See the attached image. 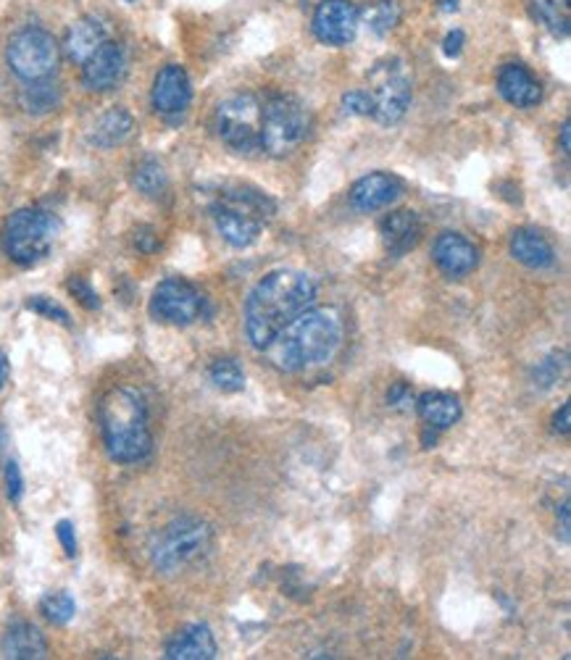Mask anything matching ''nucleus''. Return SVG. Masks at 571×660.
Returning <instances> with one entry per match:
<instances>
[{"label": "nucleus", "mask_w": 571, "mask_h": 660, "mask_svg": "<svg viewBox=\"0 0 571 660\" xmlns=\"http://www.w3.org/2000/svg\"><path fill=\"white\" fill-rule=\"evenodd\" d=\"M463 40H467V38H463V32H461V30H453V32H450L448 38H446V42H442V53H446L448 59H456V55L461 53Z\"/></svg>", "instance_id": "obj_38"}, {"label": "nucleus", "mask_w": 571, "mask_h": 660, "mask_svg": "<svg viewBox=\"0 0 571 660\" xmlns=\"http://www.w3.org/2000/svg\"><path fill=\"white\" fill-rule=\"evenodd\" d=\"M561 151L563 156H571V124L563 122L561 126Z\"/></svg>", "instance_id": "obj_41"}, {"label": "nucleus", "mask_w": 571, "mask_h": 660, "mask_svg": "<svg viewBox=\"0 0 571 660\" xmlns=\"http://www.w3.org/2000/svg\"><path fill=\"white\" fill-rule=\"evenodd\" d=\"M0 650L11 660H42L48 658V642L42 631L30 621H17L6 629Z\"/></svg>", "instance_id": "obj_22"}, {"label": "nucleus", "mask_w": 571, "mask_h": 660, "mask_svg": "<svg viewBox=\"0 0 571 660\" xmlns=\"http://www.w3.org/2000/svg\"><path fill=\"white\" fill-rule=\"evenodd\" d=\"M55 535H59V543L63 547L69 558L77 556V535H74V524L72 522H59L55 526Z\"/></svg>", "instance_id": "obj_36"}, {"label": "nucleus", "mask_w": 571, "mask_h": 660, "mask_svg": "<svg viewBox=\"0 0 571 660\" xmlns=\"http://www.w3.org/2000/svg\"><path fill=\"white\" fill-rule=\"evenodd\" d=\"M61 103V93L53 82L40 80V82H27V87L21 90V105H24L30 114H48V111H55Z\"/></svg>", "instance_id": "obj_27"}, {"label": "nucleus", "mask_w": 571, "mask_h": 660, "mask_svg": "<svg viewBox=\"0 0 571 660\" xmlns=\"http://www.w3.org/2000/svg\"><path fill=\"white\" fill-rule=\"evenodd\" d=\"M379 231H383L387 252L400 258L419 245L421 219L416 216V210H392V214H387L383 224H379Z\"/></svg>", "instance_id": "obj_19"}, {"label": "nucleus", "mask_w": 571, "mask_h": 660, "mask_svg": "<svg viewBox=\"0 0 571 660\" xmlns=\"http://www.w3.org/2000/svg\"><path fill=\"white\" fill-rule=\"evenodd\" d=\"M316 303V285L308 274L277 269L266 274L245 300V334L256 350H266L282 329Z\"/></svg>", "instance_id": "obj_1"}, {"label": "nucleus", "mask_w": 571, "mask_h": 660, "mask_svg": "<svg viewBox=\"0 0 571 660\" xmlns=\"http://www.w3.org/2000/svg\"><path fill=\"white\" fill-rule=\"evenodd\" d=\"M559 522H561V539H563V543H569V537H571V522H569V503H563V505H561V511H559Z\"/></svg>", "instance_id": "obj_40"}, {"label": "nucleus", "mask_w": 571, "mask_h": 660, "mask_svg": "<svg viewBox=\"0 0 571 660\" xmlns=\"http://www.w3.org/2000/svg\"><path fill=\"white\" fill-rule=\"evenodd\" d=\"M437 9H440L442 13H453L458 11V0H435Z\"/></svg>", "instance_id": "obj_43"}, {"label": "nucleus", "mask_w": 571, "mask_h": 660, "mask_svg": "<svg viewBox=\"0 0 571 660\" xmlns=\"http://www.w3.org/2000/svg\"><path fill=\"white\" fill-rule=\"evenodd\" d=\"M208 379L216 390L222 392H239L245 388V374L237 361L232 358H218L208 367Z\"/></svg>", "instance_id": "obj_29"}, {"label": "nucleus", "mask_w": 571, "mask_h": 660, "mask_svg": "<svg viewBox=\"0 0 571 660\" xmlns=\"http://www.w3.org/2000/svg\"><path fill=\"white\" fill-rule=\"evenodd\" d=\"M27 308L38 316H45V319L59 321L63 327H72V316H69L67 308L55 303L53 298H45V295H34V298H30V303H27Z\"/></svg>", "instance_id": "obj_32"}, {"label": "nucleus", "mask_w": 571, "mask_h": 660, "mask_svg": "<svg viewBox=\"0 0 571 660\" xmlns=\"http://www.w3.org/2000/svg\"><path fill=\"white\" fill-rule=\"evenodd\" d=\"M461 400L448 392H427L419 398V416L427 421L429 430H450L461 419Z\"/></svg>", "instance_id": "obj_24"}, {"label": "nucleus", "mask_w": 571, "mask_h": 660, "mask_svg": "<svg viewBox=\"0 0 571 660\" xmlns=\"http://www.w3.org/2000/svg\"><path fill=\"white\" fill-rule=\"evenodd\" d=\"M343 111L348 116H369L371 105L366 90H350V93L343 95Z\"/></svg>", "instance_id": "obj_34"}, {"label": "nucleus", "mask_w": 571, "mask_h": 660, "mask_svg": "<svg viewBox=\"0 0 571 660\" xmlns=\"http://www.w3.org/2000/svg\"><path fill=\"white\" fill-rule=\"evenodd\" d=\"M314 34L324 45L343 48L356 40L361 13L350 0H322L314 11Z\"/></svg>", "instance_id": "obj_12"}, {"label": "nucleus", "mask_w": 571, "mask_h": 660, "mask_svg": "<svg viewBox=\"0 0 571 660\" xmlns=\"http://www.w3.org/2000/svg\"><path fill=\"white\" fill-rule=\"evenodd\" d=\"M312 130V114L298 97L274 95L261 111V151L285 158L298 151Z\"/></svg>", "instance_id": "obj_7"}, {"label": "nucleus", "mask_w": 571, "mask_h": 660, "mask_svg": "<svg viewBox=\"0 0 571 660\" xmlns=\"http://www.w3.org/2000/svg\"><path fill=\"white\" fill-rule=\"evenodd\" d=\"M105 42H109V34H105V27L101 21L93 17H84L69 27L67 38H63V53H67L69 61L82 66L90 55L101 51Z\"/></svg>", "instance_id": "obj_20"}, {"label": "nucleus", "mask_w": 571, "mask_h": 660, "mask_svg": "<svg viewBox=\"0 0 571 660\" xmlns=\"http://www.w3.org/2000/svg\"><path fill=\"white\" fill-rule=\"evenodd\" d=\"M9 374H11V367H9V355L0 350V390H3V384L9 382Z\"/></svg>", "instance_id": "obj_42"}, {"label": "nucleus", "mask_w": 571, "mask_h": 660, "mask_svg": "<svg viewBox=\"0 0 571 660\" xmlns=\"http://www.w3.org/2000/svg\"><path fill=\"white\" fill-rule=\"evenodd\" d=\"M369 87H366V95H369V116L375 118L377 124H398L400 118L408 114L411 109V76H408L406 63L400 59H385L377 61L371 66L369 76H366Z\"/></svg>", "instance_id": "obj_8"}, {"label": "nucleus", "mask_w": 571, "mask_h": 660, "mask_svg": "<svg viewBox=\"0 0 571 660\" xmlns=\"http://www.w3.org/2000/svg\"><path fill=\"white\" fill-rule=\"evenodd\" d=\"M358 13H361L366 27H369V30L375 32L377 38H385V34H390L400 21L398 0H375V3H369L364 11H358Z\"/></svg>", "instance_id": "obj_26"}, {"label": "nucleus", "mask_w": 571, "mask_h": 660, "mask_svg": "<svg viewBox=\"0 0 571 660\" xmlns=\"http://www.w3.org/2000/svg\"><path fill=\"white\" fill-rule=\"evenodd\" d=\"M261 111L253 93H235L216 105L214 130L224 145L237 153L261 151Z\"/></svg>", "instance_id": "obj_9"}, {"label": "nucleus", "mask_w": 571, "mask_h": 660, "mask_svg": "<svg viewBox=\"0 0 571 660\" xmlns=\"http://www.w3.org/2000/svg\"><path fill=\"white\" fill-rule=\"evenodd\" d=\"M343 321L333 308H308L274 337L269 348L274 367L282 371H306L322 367L337 353Z\"/></svg>", "instance_id": "obj_2"}, {"label": "nucleus", "mask_w": 571, "mask_h": 660, "mask_svg": "<svg viewBox=\"0 0 571 660\" xmlns=\"http://www.w3.org/2000/svg\"><path fill=\"white\" fill-rule=\"evenodd\" d=\"M126 74V55L119 42H105L101 51L82 63V82L93 93H109L122 84Z\"/></svg>", "instance_id": "obj_14"}, {"label": "nucleus", "mask_w": 571, "mask_h": 660, "mask_svg": "<svg viewBox=\"0 0 571 660\" xmlns=\"http://www.w3.org/2000/svg\"><path fill=\"white\" fill-rule=\"evenodd\" d=\"M135 132V116L126 109H109L101 118L93 124V132H90V143L98 147H116L126 143Z\"/></svg>", "instance_id": "obj_23"}, {"label": "nucleus", "mask_w": 571, "mask_h": 660, "mask_svg": "<svg viewBox=\"0 0 571 660\" xmlns=\"http://www.w3.org/2000/svg\"><path fill=\"white\" fill-rule=\"evenodd\" d=\"M3 451H6V430L0 426V458H3Z\"/></svg>", "instance_id": "obj_44"}, {"label": "nucleus", "mask_w": 571, "mask_h": 660, "mask_svg": "<svg viewBox=\"0 0 571 660\" xmlns=\"http://www.w3.org/2000/svg\"><path fill=\"white\" fill-rule=\"evenodd\" d=\"M211 547H214V529L203 518L182 516L166 524L153 539L151 560L156 571L172 577V574L187 571L190 566L201 564Z\"/></svg>", "instance_id": "obj_5"}, {"label": "nucleus", "mask_w": 571, "mask_h": 660, "mask_svg": "<svg viewBox=\"0 0 571 660\" xmlns=\"http://www.w3.org/2000/svg\"><path fill=\"white\" fill-rule=\"evenodd\" d=\"M132 185H135L137 193H143L145 198H164L169 189V177L164 166L159 164L156 158H143L132 172Z\"/></svg>", "instance_id": "obj_25"}, {"label": "nucleus", "mask_w": 571, "mask_h": 660, "mask_svg": "<svg viewBox=\"0 0 571 660\" xmlns=\"http://www.w3.org/2000/svg\"><path fill=\"white\" fill-rule=\"evenodd\" d=\"M67 287L84 308H90V311H98V308H101V298H98V292L88 285V279L74 277V279H69Z\"/></svg>", "instance_id": "obj_33"}, {"label": "nucleus", "mask_w": 571, "mask_h": 660, "mask_svg": "<svg viewBox=\"0 0 571 660\" xmlns=\"http://www.w3.org/2000/svg\"><path fill=\"white\" fill-rule=\"evenodd\" d=\"M59 59H61L59 42H55L51 32L42 30V27H27V30H19L9 40V48H6L9 69L19 76L21 82L51 80L55 66H59Z\"/></svg>", "instance_id": "obj_10"}, {"label": "nucleus", "mask_w": 571, "mask_h": 660, "mask_svg": "<svg viewBox=\"0 0 571 660\" xmlns=\"http://www.w3.org/2000/svg\"><path fill=\"white\" fill-rule=\"evenodd\" d=\"M151 101L153 109L166 118L182 116L190 109V101H193V82H190L187 72L180 63H166L156 74L151 90Z\"/></svg>", "instance_id": "obj_13"}, {"label": "nucleus", "mask_w": 571, "mask_h": 660, "mask_svg": "<svg viewBox=\"0 0 571 660\" xmlns=\"http://www.w3.org/2000/svg\"><path fill=\"white\" fill-rule=\"evenodd\" d=\"M3 479H6V493H9V501L11 503H19L21 495H24V479H21V472H19V463L17 461L6 463Z\"/></svg>", "instance_id": "obj_35"}, {"label": "nucleus", "mask_w": 571, "mask_h": 660, "mask_svg": "<svg viewBox=\"0 0 571 660\" xmlns=\"http://www.w3.org/2000/svg\"><path fill=\"white\" fill-rule=\"evenodd\" d=\"M55 237H59V219L42 208H19L6 221L3 245L13 264L34 266L51 256Z\"/></svg>", "instance_id": "obj_6"}, {"label": "nucleus", "mask_w": 571, "mask_h": 660, "mask_svg": "<svg viewBox=\"0 0 571 660\" xmlns=\"http://www.w3.org/2000/svg\"><path fill=\"white\" fill-rule=\"evenodd\" d=\"M203 295L187 279H164L151 295V316L161 324L190 327L201 319Z\"/></svg>", "instance_id": "obj_11"}, {"label": "nucleus", "mask_w": 571, "mask_h": 660, "mask_svg": "<svg viewBox=\"0 0 571 660\" xmlns=\"http://www.w3.org/2000/svg\"><path fill=\"white\" fill-rule=\"evenodd\" d=\"M498 93L517 109H532L542 101L540 80L521 63H506L498 72Z\"/></svg>", "instance_id": "obj_18"}, {"label": "nucleus", "mask_w": 571, "mask_h": 660, "mask_svg": "<svg viewBox=\"0 0 571 660\" xmlns=\"http://www.w3.org/2000/svg\"><path fill=\"white\" fill-rule=\"evenodd\" d=\"M126 3H135V0H126Z\"/></svg>", "instance_id": "obj_45"}, {"label": "nucleus", "mask_w": 571, "mask_h": 660, "mask_svg": "<svg viewBox=\"0 0 571 660\" xmlns=\"http://www.w3.org/2000/svg\"><path fill=\"white\" fill-rule=\"evenodd\" d=\"M511 256L517 258L519 264H524L527 269L542 271L551 269L555 264V250L551 240L538 229L521 227L511 235Z\"/></svg>", "instance_id": "obj_21"}, {"label": "nucleus", "mask_w": 571, "mask_h": 660, "mask_svg": "<svg viewBox=\"0 0 571 660\" xmlns=\"http://www.w3.org/2000/svg\"><path fill=\"white\" fill-rule=\"evenodd\" d=\"M567 353H559V350H555V353H551L548 358H542V361L538 363V367H534V371H532V379H534V384H538L540 390H548V388H553L555 382H559V379L563 377V371H567Z\"/></svg>", "instance_id": "obj_31"}, {"label": "nucleus", "mask_w": 571, "mask_h": 660, "mask_svg": "<svg viewBox=\"0 0 571 660\" xmlns=\"http://www.w3.org/2000/svg\"><path fill=\"white\" fill-rule=\"evenodd\" d=\"M387 403L392 405V409H404L408 411L414 405V395L411 390L406 388V384H395V388L387 392Z\"/></svg>", "instance_id": "obj_37"}, {"label": "nucleus", "mask_w": 571, "mask_h": 660, "mask_svg": "<svg viewBox=\"0 0 571 660\" xmlns=\"http://www.w3.org/2000/svg\"><path fill=\"white\" fill-rule=\"evenodd\" d=\"M164 652L169 660H214L218 648L208 623H187L166 642Z\"/></svg>", "instance_id": "obj_17"}, {"label": "nucleus", "mask_w": 571, "mask_h": 660, "mask_svg": "<svg viewBox=\"0 0 571 660\" xmlns=\"http://www.w3.org/2000/svg\"><path fill=\"white\" fill-rule=\"evenodd\" d=\"M400 193H404V187H400V179L392 177V174H366V177L350 187V206L361 210V214H375L379 208L392 206L400 198Z\"/></svg>", "instance_id": "obj_16"}, {"label": "nucleus", "mask_w": 571, "mask_h": 660, "mask_svg": "<svg viewBox=\"0 0 571 660\" xmlns=\"http://www.w3.org/2000/svg\"><path fill=\"white\" fill-rule=\"evenodd\" d=\"M98 419H101L103 445L111 461L130 466L151 455L153 437L147 426V409L137 390L114 388L105 392Z\"/></svg>", "instance_id": "obj_3"}, {"label": "nucleus", "mask_w": 571, "mask_h": 660, "mask_svg": "<svg viewBox=\"0 0 571 660\" xmlns=\"http://www.w3.org/2000/svg\"><path fill=\"white\" fill-rule=\"evenodd\" d=\"M553 430L559 434L571 432V405L569 403H563L561 411L553 416Z\"/></svg>", "instance_id": "obj_39"}, {"label": "nucleus", "mask_w": 571, "mask_h": 660, "mask_svg": "<svg viewBox=\"0 0 571 660\" xmlns=\"http://www.w3.org/2000/svg\"><path fill=\"white\" fill-rule=\"evenodd\" d=\"M40 610H42V616H45L48 621L55 623V627H67V623L74 619L77 602H74L72 595L59 589V592H51V595H45V598H42Z\"/></svg>", "instance_id": "obj_30"}, {"label": "nucleus", "mask_w": 571, "mask_h": 660, "mask_svg": "<svg viewBox=\"0 0 571 660\" xmlns=\"http://www.w3.org/2000/svg\"><path fill=\"white\" fill-rule=\"evenodd\" d=\"M538 17L555 38H569L571 0H538Z\"/></svg>", "instance_id": "obj_28"}, {"label": "nucleus", "mask_w": 571, "mask_h": 660, "mask_svg": "<svg viewBox=\"0 0 571 660\" xmlns=\"http://www.w3.org/2000/svg\"><path fill=\"white\" fill-rule=\"evenodd\" d=\"M432 258L437 269L446 274V277L461 279L469 277V274L477 269L479 250L475 243L467 240L463 235H458V231H442L432 245Z\"/></svg>", "instance_id": "obj_15"}, {"label": "nucleus", "mask_w": 571, "mask_h": 660, "mask_svg": "<svg viewBox=\"0 0 571 660\" xmlns=\"http://www.w3.org/2000/svg\"><path fill=\"white\" fill-rule=\"evenodd\" d=\"M274 200L266 193L253 187H227L216 195L211 216H214L216 231L232 248H251L258 240L261 231L272 221Z\"/></svg>", "instance_id": "obj_4"}]
</instances>
